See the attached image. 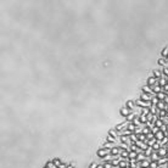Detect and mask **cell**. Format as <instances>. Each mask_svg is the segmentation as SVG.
Returning <instances> with one entry per match:
<instances>
[{
	"instance_id": "obj_1",
	"label": "cell",
	"mask_w": 168,
	"mask_h": 168,
	"mask_svg": "<svg viewBox=\"0 0 168 168\" xmlns=\"http://www.w3.org/2000/svg\"><path fill=\"white\" fill-rule=\"evenodd\" d=\"M110 150H111V148H101V149H99L98 150V156L104 160L105 157H107L110 155Z\"/></svg>"
},
{
	"instance_id": "obj_2",
	"label": "cell",
	"mask_w": 168,
	"mask_h": 168,
	"mask_svg": "<svg viewBox=\"0 0 168 168\" xmlns=\"http://www.w3.org/2000/svg\"><path fill=\"white\" fill-rule=\"evenodd\" d=\"M120 113H121V116L122 117H124V118H127L130 113H133V112H130L126 106H122L121 107V110H120Z\"/></svg>"
},
{
	"instance_id": "obj_3",
	"label": "cell",
	"mask_w": 168,
	"mask_h": 168,
	"mask_svg": "<svg viewBox=\"0 0 168 168\" xmlns=\"http://www.w3.org/2000/svg\"><path fill=\"white\" fill-rule=\"evenodd\" d=\"M156 84H157V80L155 79V77L154 76H150L149 78H148V80H146V85H149L150 88H151V86H154Z\"/></svg>"
},
{
	"instance_id": "obj_4",
	"label": "cell",
	"mask_w": 168,
	"mask_h": 168,
	"mask_svg": "<svg viewBox=\"0 0 168 168\" xmlns=\"http://www.w3.org/2000/svg\"><path fill=\"white\" fill-rule=\"evenodd\" d=\"M141 93L144 94H149V95H154V93H152V90H151V88H150L149 85H142V88H141Z\"/></svg>"
},
{
	"instance_id": "obj_5",
	"label": "cell",
	"mask_w": 168,
	"mask_h": 168,
	"mask_svg": "<svg viewBox=\"0 0 168 168\" xmlns=\"http://www.w3.org/2000/svg\"><path fill=\"white\" fill-rule=\"evenodd\" d=\"M152 76L155 77L156 80H158L161 77H163V74H162V70H155V71L152 72Z\"/></svg>"
},
{
	"instance_id": "obj_6",
	"label": "cell",
	"mask_w": 168,
	"mask_h": 168,
	"mask_svg": "<svg viewBox=\"0 0 168 168\" xmlns=\"http://www.w3.org/2000/svg\"><path fill=\"white\" fill-rule=\"evenodd\" d=\"M158 66L161 67V68H166V67H168V62L166 61V58L160 57L158 58Z\"/></svg>"
},
{
	"instance_id": "obj_7",
	"label": "cell",
	"mask_w": 168,
	"mask_h": 168,
	"mask_svg": "<svg viewBox=\"0 0 168 168\" xmlns=\"http://www.w3.org/2000/svg\"><path fill=\"white\" fill-rule=\"evenodd\" d=\"M157 85L161 86V88H163L164 85H167V79H166L164 77H161L158 80H157Z\"/></svg>"
},
{
	"instance_id": "obj_8",
	"label": "cell",
	"mask_w": 168,
	"mask_h": 168,
	"mask_svg": "<svg viewBox=\"0 0 168 168\" xmlns=\"http://www.w3.org/2000/svg\"><path fill=\"white\" fill-rule=\"evenodd\" d=\"M167 56H168V48H164V49L162 50V52H161V57L166 58Z\"/></svg>"
},
{
	"instance_id": "obj_9",
	"label": "cell",
	"mask_w": 168,
	"mask_h": 168,
	"mask_svg": "<svg viewBox=\"0 0 168 168\" xmlns=\"http://www.w3.org/2000/svg\"><path fill=\"white\" fill-rule=\"evenodd\" d=\"M96 167H98V164H96V163H92L89 168H96Z\"/></svg>"
}]
</instances>
